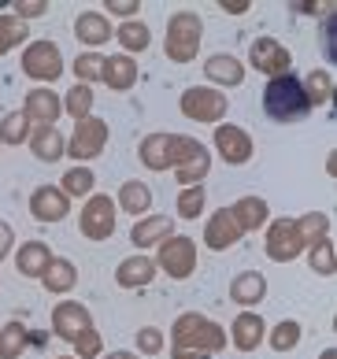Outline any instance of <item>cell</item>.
<instances>
[{
	"label": "cell",
	"mask_w": 337,
	"mask_h": 359,
	"mask_svg": "<svg viewBox=\"0 0 337 359\" xmlns=\"http://www.w3.org/2000/svg\"><path fill=\"white\" fill-rule=\"evenodd\" d=\"M263 111L275 118V123H296L308 111V97L296 78H275L263 89Z\"/></svg>",
	"instance_id": "6da1fadb"
}]
</instances>
